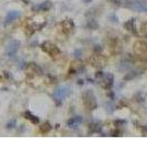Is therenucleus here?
Instances as JSON below:
<instances>
[{
  "label": "nucleus",
  "mask_w": 147,
  "mask_h": 166,
  "mask_svg": "<svg viewBox=\"0 0 147 166\" xmlns=\"http://www.w3.org/2000/svg\"><path fill=\"white\" fill-rule=\"evenodd\" d=\"M82 122V119H81V116H75V117H73V119L69 120L68 121V125L69 126H75V125H78V124H80V123Z\"/></svg>",
  "instance_id": "7"
},
{
  "label": "nucleus",
  "mask_w": 147,
  "mask_h": 166,
  "mask_svg": "<svg viewBox=\"0 0 147 166\" xmlns=\"http://www.w3.org/2000/svg\"><path fill=\"white\" fill-rule=\"evenodd\" d=\"M127 7L131 8V9H133L135 11H147V7L143 2H140V1H137V0H134L132 1L131 4H127Z\"/></svg>",
  "instance_id": "3"
},
{
  "label": "nucleus",
  "mask_w": 147,
  "mask_h": 166,
  "mask_svg": "<svg viewBox=\"0 0 147 166\" xmlns=\"http://www.w3.org/2000/svg\"><path fill=\"white\" fill-rule=\"evenodd\" d=\"M19 47H20V42H19V41H17V40L11 41L10 43L7 46V48H6V54H7L8 57H13V55H16Z\"/></svg>",
  "instance_id": "2"
},
{
  "label": "nucleus",
  "mask_w": 147,
  "mask_h": 166,
  "mask_svg": "<svg viewBox=\"0 0 147 166\" xmlns=\"http://www.w3.org/2000/svg\"><path fill=\"white\" fill-rule=\"evenodd\" d=\"M18 17H19V12H17V11H10L7 15V17H6V23L12 22L13 20H16V19L18 18Z\"/></svg>",
  "instance_id": "6"
},
{
  "label": "nucleus",
  "mask_w": 147,
  "mask_h": 166,
  "mask_svg": "<svg viewBox=\"0 0 147 166\" xmlns=\"http://www.w3.org/2000/svg\"><path fill=\"white\" fill-rule=\"evenodd\" d=\"M83 98H84V104L90 110H93V108H96V100H95V96L91 91H87L86 93H84Z\"/></svg>",
  "instance_id": "1"
},
{
  "label": "nucleus",
  "mask_w": 147,
  "mask_h": 166,
  "mask_svg": "<svg viewBox=\"0 0 147 166\" xmlns=\"http://www.w3.org/2000/svg\"><path fill=\"white\" fill-rule=\"evenodd\" d=\"M24 116L27 117V119L29 120V121H31L32 123H34V124H37V123H39V119L37 117L36 115H33V114H31L30 112H24Z\"/></svg>",
  "instance_id": "8"
},
{
  "label": "nucleus",
  "mask_w": 147,
  "mask_h": 166,
  "mask_svg": "<svg viewBox=\"0 0 147 166\" xmlns=\"http://www.w3.org/2000/svg\"><path fill=\"white\" fill-rule=\"evenodd\" d=\"M14 124H16V122H14V121H12L11 123H9V124H8V129H11V127H13Z\"/></svg>",
  "instance_id": "10"
},
{
  "label": "nucleus",
  "mask_w": 147,
  "mask_h": 166,
  "mask_svg": "<svg viewBox=\"0 0 147 166\" xmlns=\"http://www.w3.org/2000/svg\"><path fill=\"white\" fill-rule=\"evenodd\" d=\"M68 89L64 87H60L59 89H57L55 90V92H54V99L57 100V101H62L63 99L68 95Z\"/></svg>",
  "instance_id": "4"
},
{
  "label": "nucleus",
  "mask_w": 147,
  "mask_h": 166,
  "mask_svg": "<svg viewBox=\"0 0 147 166\" xmlns=\"http://www.w3.org/2000/svg\"><path fill=\"white\" fill-rule=\"evenodd\" d=\"M85 1H90V0H85Z\"/></svg>",
  "instance_id": "11"
},
{
  "label": "nucleus",
  "mask_w": 147,
  "mask_h": 166,
  "mask_svg": "<svg viewBox=\"0 0 147 166\" xmlns=\"http://www.w3.org/2000/svg\"><path fill=\"white\" fill-rule=\"evenodd\" d=\"M45 44H47V46H48L49 48L44 47V46H42V48H43V50L47 51L48 53L52 54V55H54V54H57V53H60V50H59V49H57V48L55 47V46H53L52 43H50V42H45Z\"/></svg>",
  "instance_id": "5"
},
{
  "label": "nucleus",
  "mask_w": 147,
  "mask_h": 166,
  "mask_svg": "<svg viewBox=\"0 0 147 166\" xmlns=\"http://www.w3.org/2000/svg\"><path fill=\"white\" fill-rule=\"evenodd\" d=\"M51 6H52V4H51L50 1H44V2H42L38 8H39V10H41V11H47L51 8Z\"/></svg>",
  "instance_id": "9"
}]
</instances>
